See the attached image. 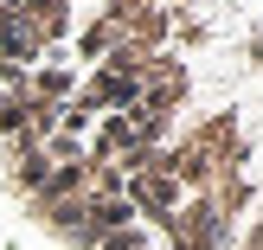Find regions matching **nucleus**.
<instances>
[{"mask_svg": "<svg viewBox=\"0 0 263 250\" xmlns=\"http://www.w3.org/2000/svg\"><path fill=\"white\" fill-rule=\"evenodd\" d=\"M0 167L77 250H257V0H0Z\"/></svg>", "mask_w": 263, "mask_h": 250, "instance_id": "nucleus-1", "label": "nucleus"}]
</instances>
